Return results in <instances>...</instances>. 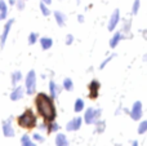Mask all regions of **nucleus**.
<instances>
[{"instance_id":"1","label":"nucleus","mask_w":147,"mask_h":146,"mask_svg":"<svg viewBox=\"0 0 147 146\" xmlns=\"http://www.w3.org/2000/svg\"><path fill=\"white\" fill-rule=\"evenodd\" d=\"M34 105H35L38 115L41 116L45 123H51V122L56 120L57 109L54 105V100L49 95L44 92L36 93L35 98H34Z\"/></svg>"},{"instance_id":"2","label":"nucleus","mask_w":147,"mask_h":146,"mask_svg":"<svg viewBox=\"0 0 147 146\" xmlns=\"http://www.w3.org/2000/svg\"><path fill=\"white\" fill-rule=\"evenodd\" d=\"M17 124L21 127V128L32 129L38 126V115L32 111V109L27 107L21 115H18Z\"/></svg>"},{"instance_id":"3","label":"nucleus","mask_w":147,"mask_h":146,"mask_svg":"<svg viewBox=\"0 0 147 146\" xmlns=\"http://www.w3.org/2000/svg\"><path fill=\"white\" fill-rule=\"evenodd\" d=\"M25 88H26V93L30 96L35 95L36 92V72L35 70H30L26 75V80H25Z\"/></svg>"},{"instance_id":"4","label":"nucleus","mask_w":147,"mask_h":146,"mask_svg":"<svg viewBox=\"0 0 147 146\" xmlns=\"http://www.w3.org/2000/svg\"><path fill=\"white\" fill-rule=\"evenodd\" d=\"M102 115L101 109H94V107H88L84 113V122L86 124H96L99 120Z\"/></svg>"},{"instance_id":"5","label":"nucleus","mask_w":147,"mask_h":146,"mask_svg":"<svg viewBox=\"0 0 147 146\" xmlns=\"http://www.w3.org/2000/svg\"><path fill=\"white\" fill-rule=\"evenodd\" d=\"M99 89H101V83L98 80L93 79L88 84V96L90 100H97L99 96Z\"/></svg>"},{"instance_id":"6","label":"nucleus","mask_w":147,"mask_h":146,"mask_svg":"<svg viewBox=\"0 0 147 146\" xmlns=\"http://www.w3.org/2000/svg\"><path fill=\"white\" fill-rule=\"evenodd\" d=\"M142 114H143V110H142V102L141 101H136L133 103L132 109L129 110V115L133 120H140L142 118Z\"/></svg>"},{"instance_id":"7","label":"nucleus","mask_w":147,"mask_h":146,"mask_svg":"<svg viewBox=\"0 0 147 146\" xmlns=\"http://www.w3.org/2000/svg\"><path fill=\"white\" fill-rule=\"evenodd\" d=\"M13 22H14V20L12 18V20H8L4 25L1 36H0V48L1 49L4 48L5 43H7V39H8V35H9V32H10V28H12V26H13Z\"/></svg>"},{"instance_id":"8","label":"nucleus","mask_w":147,"mask_h":146,"mask_svg":"<svg viewBox=\"0 0 147 146\" xmlns=\"http://www.w3.org/2000/svg\"><path fill=\"white\" fill-rule=\"evenodd\" d=\"M81 124H83V119L80 116H75L72 118L69 123L66 124V131L69 132H75V131H79L81 128Z\"/></svg>"},{"instance_id":"9","label":"nucleus","mask_w":147,"mask_h":146,"mask_svg":"<svg viewBox=\"0 0 147 146\" xmlns=\"http://www.w3.org/2000/svg\"><path fill=\"white\" fill-rule=\"evenodd\" d=\"M119 22H120V10L119 9H115L114 13L111 14V17H110L109 25H107L109 31H114L115 27L117 26V23H119Z\"/></svg>"},{"instance_id":"10","label":"nucleus","mask_w":147,"mask_h":146,"mask_svg":"<svg viewBox=\"0 0 147 146\" xmlns=\"http://www.w3.org/2000/svg\"><path fill=\"white\" fill-rule=\"evenodd\" d=\"M1 129H3V135L5 137H13L14 136V129L12 127V118L7 119V120L3 122V126H1Z\"/></svg>"},{"instance_id":"11","label":"nucleus","mask_w":147,"mask_h":146,"mask_svg":"<svg viewBox=\"0 0 147 146\" xmlns=\"http://www.w3.org/2000/svg\"><path fill=\"white\" fill-rule=\"evenodd\" d=\"M23 95H25V88L23 87H17V85H16L14 89H13L12 93H10V100L12 101H18V100H21V98L23 97Z\"/></svg>"},{"instance_id":"12","label":"nucleus","mask_w":147,"mask_h":146,"mask_svg":"<svg viewBox=\"0 0 147 146\" xmlns=\"http://www.w3.org/2000/svg\"><path fill=\"white\" fill-rule=\"evenodd\" d=\"M53 45V39L52 38H48V36H43L40 39V47L43 51H48V49L52 48Z\"/></svg>"},{"instance_id":"13","label":"nucleus","mask_w":147,"mask_h":146,"mask_svg":"<svg viewBox=\"0 0 147 146\" xmlns=\"http://www.w3.org/2000/svg\"><path fill=\"white\" fill-rule=\"evenodd\" d=\"M53 14H54V18H56L57 25H58L59 27H63V26L66 25V16L62 12H59V10H56Z\"/></svg>"},{"instance_id":"14","label":"nucleus","mask_w":147,"mask_h":146,"mask_svg":"<svg viewBox=\"0 0 147 146\" xmlns=\"http://www.w3.org/2000/svg\"><path fill=\"white\" fill-rule=\"evenodd\" d=\"M58 93H59V88L57 87L54 80H51V82H49V96H51L53 100H56Z\"/></svg>"},{"instance_id":"15","label":"nucleus","mask_w":147,"mask_h":146,"mask_svg":"<svg viewBox=\"0 0 147 146\" xmlns=\"http://www.w3.org/2000/svg\"><path fill=\"white\" fill-rule=\"evenodd\" d=\"M56 146H70V142L67 140L66 135L58 133L56 136Z\"/></svg>"},{"instance_id":"16","label":"nucleus","mask_w":147,"mask_h":146,"mask_svg":"<svg viewBox=\"0 0 147 146\" xmlns=\"http://www.w3.org/2000/svg\"><path fill=\"white\" fill-rule=\"evenodd\" d=\"M123 39L121 31H115V34L112 35L111 40H110V48H115V47L119 44V41Z\"/></svg>"},{"instance_id":"17","label":"nucleus","mask_w":147,"mask_h":146,"mask_svg":"<svg viewBox=\"0 0 147 146\" xmlns=\"http://www.w3.org/2000/svg\"><path fill=\"white\" fill-rule=\"evenodd\" d=\"M10 80H12V85L13 87H16V85L22 80V72L18 71V70L17 71H14V72H12V75H10Z\"/></svg>"},{"instance_id":"18","label":"nucleus","mask_w":147,"mask_h":146,"mask_svg":"<svg viewBox=\"0 0 147 146\" xmlns=\"http://www.w3.org/2000/svg\"><path fill=\"white\" fill-rule=\"evenodd\" d=\"M84 106H85V102H84L83 98H78L74 103V111L75 113H81L84 110Z\"/></svg>"},{"instance_id":"19","label":"nucleus","mask_w":147,"mask_h":146,"mask_svg":"<svg viewBox=\"0 0 147 146\" xmlns=\"http://www.w3.org/2000/svg\"><path fill=\"white\" fill-rule=\"evenodd\" d=\"M21 146H36V144L30 139L28 135H23L21 137Z\"/></svg>"},{"instance_id":"20","label":"nucleus","mask_w":147,"mask_h":146,"mask_svg":"<svg viewBox=\"0 0 147 146\" xmlns=\"http://www.w3.org/2000/svg\"><path fill=\"white\" fill-rule=\"evenodd\" d=\"M62 88H63L65 91H67V92H71V91H74V82L70 78H66V79H63Z\"/></svg>"},{"instance_id":"21","label":"nucleus","mask_w":147,"mask_h":146,"mask_svg":"<svg viewBox=\"0 0 147 146\" xmlns=\"http://www.w3.org/2000/svg\"><path fill=\"white\" fill-rule=\"evenodd\" d=\"M8 16V7H7V3L4 0H0V17L1 20H5Z\"/></svg>"},{"instance_id":"22","label":"nucleus","mask_w":147,"mask_h":146,"mask_svg":"<svg viewBox=\"0 0 147 146\" xmlns=\"http://www.w3.org/2000/svg\"><path fill=\"white\" fill-rule=\"evenodd\" d=\"M59 129V126L56 123V120L54 122H51V123H48V126H47V133H53V132H57Z\"/></svg>"},{"instance_id":"23","label":"nucleus","mask_w":147,"mask_h":146,"mask_svg":"<svg viewBox=\"0 0 147 146\" xmlns=\"http://www.w3.org/2000/svg\"><path fill=\"white\" fill-rule=\"evenodd\" d=\"M94 126H96V133H102L105 131V128H106V123L103 120H98Z\"/></svg>"},{"instance_id":"24","label":"nucleus","mask_w":147,"mask_h":146,"mask_svg":"<svg viewBox=\"0 0 147 146\" xmlns=\"http://www.w3.org/2000/svg\"><path fill=\"white\" fill-rule=\"evenodd\" d=\"M40 10H41V13H43V16H45V17H48V16L51 14V9H49L48 5L44 4L43 1H40Z\"/></svg>"},{"instance_id":"25","label":"nucleus","mask_w":147,"mask_h":146,"mask_svg":"<svg viewBox=\"0 0 147 146\" xmlns=\"http://www.w3.org/2000/svg\"><path fill=\"white\" fill-rule=\"evenodd\" d=\"M147 132V120H143L140 123V126H138V133L140 135H145Z\"/></svg>"},{"instance_id":"26","label":"nucleus","mask_w":147,"mask_h":146,"mask_svg":"<svg viewBox=\"0 0 147 146\" xmlns=\"http://www.w3.org/2000/svg\"><path fill=\"white\" fill-rule=\"evenodd\" d=\"M140 7H141V0H134V3H133V5H132V14L133 16H136L138 13Z\"/></svg>"},{"instance_id":"27","label":"nucleus","mask_w":147,"mask_h":146,"mask_svg":"<svg viewBox=\"0 0 147 146\" xmlns=\"http://www.w3.org/2000/svg\"><path fill=\"white\" fill-rule=\"evenodd\" d=\"M27 40H28V44H30V45H34V44L38 41V34H36V32H31L30 35H28Z\"/></svg>"},{"instance_id":"28","label":"nucleus","mask_w":147,"mask_h":146,"mask_svg":"<svg viewBox=\"0 0 147 146\" xmlns=\"http://www.w3.org/2000/svg\"><path fill=\"white\" fill-rule=\"evenodd\" d=\"M114 57H115V53H114V54H111V56H109L106 59H103V61H102V64L99 65V69H101V70H102V69H105V66H106V65L109 64L110 61H112V58H114Z\"/></svg>"},{"instance_id":"29","label":"nucleus","mask_w":147,"mask_h":146,"mask_svg":"<svg viewBox=\"0 0 147 146\" xmlns=\"http://www.w3.org/2000/svg\"><path fill=\"white\" fill-rule=\"evenodd\" d=\"M32 139L35 140L36 142H44V137L41 136L40 133H34L32 135Z\"/></svg>"},{"instance_id":"30","label":"nucleus","mask_w":147,"mask_h":146,"mask_svg":"<svg viewBox=\"0 0 147 146\" xmlns=\"http://www.w3.org/2000/svg\"><path fill=\"white\" fill-rule=\"evenodd\" d=\"M16 5H17L18 10L25 9V0H17V1H16Z\"/></svg>"},{"instance_id":"31","label":"nucleus","mask_w":147,"mask_h":146,"mask_svg":"<svg viewBox=\"0 0 147 146\" xmlns=\"http://www.w3.org/2000/svg\"><path fill=\"white\" fill-rule=\"evenodd\" d=\"M72 43H74V35H72V34L66 35V44H67V45H71Z\"/></svg>"},{"instance_id":"32","label":"nucleus","mask_w":147,"mask_h":146,"mask_svg":"<svg viewBox=\"0 0 147 146\" xmlns=\"http://www.w3.org/2000/svg\"><path fill=\"white\" fill-rule=\"evenodd\" d=\"M130 26H132V21H127V23H124V31L125 32H129Z\"/></svg>"},{"instance_id":"33","label":"nucleus","mask_w":147,"mask_h":146,"mask_svg":"<svg viewBox=\"0 0 147 146\" xmlns=\"http://www.w3.org/2000/svg\"><path fill=\"white\" fill-rule=\"evenodd\" d=\"M78 21H79L80 23H83V22H84V16H83V14H79V16H78Z\"/></svg>"},{"instance_id":"34","label":"nucleus","mask_w":147,"mask_h":146,"mask_svg":"<svg viewBox=\"0 0 147 146\" xmlns=\"http://www.w3.org/2000/svg\"><path fill=\"white\" fill-rule=\"evenodd\" d=\"M40 1H43L44 4H47V5H51L52 4V0H40Z\"/></svg>"},{"instance_id":"35","label":"nucleus","mask_w":147,"mask_h":146,"mask_svg":"<svg viewBox=\"0 0 147 146\" xmlns=\"http://www.w3.org/2000/svg\"><path fill=\"white\" fill-rule=\"evenodd\" d=\"M16 1H17V0H9V4L10 5H16Z\"/></svg>"},{"instance_id":"36","label":"nucleus","mask_w":147,"mask_h":146,"mask_svg":"<svg viewBox=\"0 0 147 146\" xmlns=\"http://www.w3.org/2000/svg\"><path fill=\"white\" fill-rule=\"evenodd\" d=\"M132 146H138V141H133L132 142Z\"/></svg>"},{"instance_id":"37","label":"nucleus","mask_w":147,"mask_h":146,"mask_svg":"<svg viewBox=\"0 0 147 146\" xmlns=\"http://www.w3.org/2000/svg\"><path fill=\"white\" fill-rule=\"evenodd\" d=\"M0 22H1V17H0Z\"/></svg>"},{"instance_id":"38","label":"nucleus","mask_w":147,"mask_h":146,"mask_svg":"<svg viewBox=\"0 0 147 146\" xmlns=\"http://www.w3.org/2000/svg\"><path fill=\"white\" fill-rule=\"evenodd\" d=\"M25 1H26V0H25Z\"/></svg>"}]
</instances>
